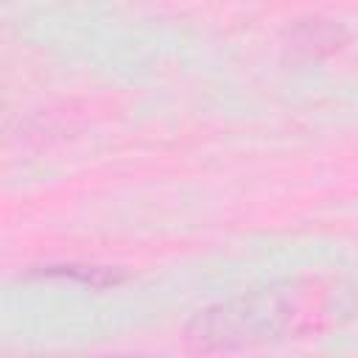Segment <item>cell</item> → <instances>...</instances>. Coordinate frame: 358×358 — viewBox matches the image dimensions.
<instances>
[{"label":"cell","instance_id":"1","mask_svg":"<svg viewBox=\"0 0 358 358\" xmlns=\"http://www.w3.org/2000/svg\"><path fill=\"white\" fill-rule=\"evenodd\" d=\"M330 294L319 282H285L207 308L185 333L190 350L218 352L274 338H299L330 322Z\"/></svg>","mask_w":358,"mask_h":358},{"label":"cell","instance_id":"2","mask_svg":"<svg viewBox=\"0 0 358 358\" xmlns=\"http://www.w3.org/2000/svg\"><path fill=\"white\" fill-rule=\"evenodd\" d=\"M338 28H333L330 22H322V20H310L305 25L296 28V48H305V50H333L338 48Z\"/></svg>","mask_w":358,"mask_h":358}]
</instances>
